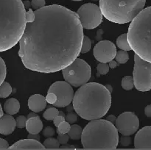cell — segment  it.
<instances>
[{"label":"cell","mask_w":151,"mask_h":150,"mask_svg":"<svg viewBox=\"0 0 151 150\" xmlns=\"http://www.w3.org/2000/svg\"><path fill=\"white\" fill-rule=\"evenodd\" d=\"M27 22L19 41L24 66L41 73H54L72 63L81 53L83 28L78 15L63 6H44Z\"/></svg>","instance_id":"cell-1"},{"label":"cell","mask_w":151,"mask_h":150,"mask_svg":"<svg viewBox=\"0 0 151 150\" xmlns=\"http://www.w3.org/2000/svg\"><path fill=\"white\" fill-rule=\"evenodd\" d=\"M74 110L86 120L99 119L106 116L111 104V92L97 82H88L81 86L74 94Z\"/></svg>","instance_id":"cell-2"},{"label":"cell","mask_w":151,"mask_h":150,"mask_svg":"<svg viewBox=\"0 0 151 150\" xmlns=\"http://www.w3.org/2000/svg\"><path fill=\"white\" fill-rule=\"evenodd\" d=\"M26 24V10L22 0H0V52L19 42Z\"/></svg>","instance_id":"cell-3"},{"label":"cell","mask_w":151,"mask_h":150,"mask_svg":"<svg viewBox=\"0 0 151 150\" xmlns=\"http://www.w3.org/2000/svg\"><path fill=\"white\" fill-rule=\"evenodd\" d=\"M81 139L84 149H114L119 143V135L113 123L104 119H94L83 129Z\"/></svg>","instance_id":"cell-4"},{"label":"cell","mask_w":151,"mask_h":150,"mask_svg":"<svg viewBox=\"0 0 151 150\" xmlns=\"http://www.w3.org/2000/svg\"><path fill=\"white\" fill-rule=\"evenodd\" d=\"M128 40L136 54L151 63V6L143 9L131 21Z\"/></svg>","instance_id":"cell-5"},{"label":"cell","mask_w":151,"mask_h":150,"mask_svg":"<svg viewBox=\"0 0 151 150\" xmlns=\"http://www.w3.org/2000/svg\"><path fill=\"white\" fill-rule=\"evenodd\" d=\"M146 0H100L103 16L116 24L131 22L144 9Z\"/></svg>","instance_id":"cell-6"},{"label":"cell","mask_w":151,"mask_h":150,"mask_svg":"<svg viewBox=\"0 0 151 150\" xmlns=\"http://www.w3.org/2000/svg\"><path fill=\"white\" fill-rule=\"evenodd\" d=\"M61 71L66 82L74 87H81L87 83L91 76V69L89 65L78 57Z\"/></svg>","instance_id":"cell-7"},{"label":"cell","mask_w":151,"mask_h":150,"mask_svg":"<svg viewBox=\"0 0 151 150\" xmlns=\"http://www.w3.org/2000/svg\"><path fill=\"white\" fill-rule=\"evenodd\" d=\"M134 82L139 91L146 92L151 90V63L134 55Z\"/></svg>","instance_id":"cell-8"},{"label":"cell","mask_w":151,"mask_h":150,"mask_svg":"<svg viewBox=\"0 0 151 150\" xmlns=\"http://www.w3.org/2000/svg\"><path fill=\"white\" fill-rule=\"evenodd\" d=\"M78 15L83 28L92 29L97 27L103 21V13L100 7L92 3L84 4L78 9Z\"/></svg>","instance_id":"cell-9"},{"label":"cell","mask_w":151,"mask_h":150,"mask_svg":"<svg viewBox=\"0 0 151 150\" xmlns=\"http://www.w3.org/2000/svg\"><path fill=\"white\" fill-rule=\"evenodd\" d=\"M48 92L54 93L57 97V101L53 104L55 107H66L73 100L74 91L70 84L67 82L58 81L54 82L49 88Z\"/></svg>","instance_id":"cell-10"},{"label":"cell","mask_w":151,"mask_h":150,"mask_svg":"<svg viewBox=\"0 0 151 150\" xmlns=\"http://www.w3.org/2000/svg\"><path fill=\"white\" fill-rule=\"evenodd\" d=\"M115 125L119 133L130 136L138 130L139 120L133 112H125L118 116Z\"/></svg>","instance_id":"cell-11"},{"label":"cell","mask_w":151,"mask_h":150,"mask_svg":"<svg viewBox=\"0 0 151 150\" xmlns=\"http://www.w3.org/2000/svg\"><path fill=\"white\" fill-rule=\"evenodd\" d=\"M116 54V46L109 41H100L94 48V57L100 63H109L115 58Z\"/></svg>","instance_id":"cell-12"},{"label":"cell","mask_w":151,"mask_h":150,"mask_svg":"<svg viewBox=\"0 0 151 150\" xmlns=\"http://www.w3.org/2000/svg\"><path fill=\"white\" fill-rule=\"evenodd\" d=\"M136 149H151V126H147L140 129L134 139Z\"/></svg>","instance_id":"cell-13"},{"label":"cell","mask_w":151,"mask_h":150,"mask_svg":"<svg viewBox=\"0 0 151 150\" xmlns=\"http://www.w3.org/2000/svg\"><path fill=\"white\" fill-rule=\"evenodd\" d=\"M9 149H44L45 146L35 139H23L9 146Z\"/></svg>","instance_id":"cell-14"},{"label":"cell","mask_w":151,"mask_h":150,"mask_svg":"<svg viewBox=\"0 0 151 150\" xmlns=\"http://www.w3.org/2000/svg\"><path fill=\"white\" fill-rule=\"evenodd\" d=\"M16 126V119L10 114L4 115L0 118V134L10 135Z\"/></svg>","instance_id":"cell-15"},{"label":"cell","mask_w":151,"mask_h":150,"mask_svg":"<svg viewBox=\"0 0 151 150\" xmlns=\"http://www.w3.org/2000/svg\"><path fill=\"white\" fill-rule=\"evenodd\" d=\"M47 103V100L44 96L41 94H34L28 99V107L32 112L39 113L45 108Z\"/></svg>","instance_id":"cell-16"},{"label":"cell","mask_w":151,"mask_h":150,"mask_svg":"<svg viewBox=\"0 0 151 150\" xmlns=\"http://www.w3.org/2000/svg\"><path fill=\"white\" fill-rule=\"evenodd\" d=\"M25 127L29 133L38 134L43 129V123L39 116L31 117L27 119Z\"/></svg>","instance_id":"cell-17"},{"label":"cell","mask_w":151,"mask_h":150,"mask_svg":"<svg viewBox=\"0 0 151 150\" xmlns=\"http://www.w3.org/2000/svg\"><path fill=\"white\" fill-rule=\"evenodd\" d=\"M19 109H20L19 101L15 98L9 99L4 104V110L7 114H16L19 111Z\"/></svg>","instance_id":"cell-18"},{"label":"cell","mask_w":151,"mask_h":150,"mask_svg":"<svg viewBox=\"0 0 151 150\" xmlns=\"http://www.w3.org/2000/svg\"><path fill=\"white\" fill-rule=\"evenodd\" d=\"M116 45L122 50H125V51L132 50L129 43H128V33L122 34V35L118 37L117 39H116Z\"/></svg>","instance_id":"cell-19"},{"label":"cell","mask_w":151,"mask_h":150,"mask_svg":"<svg viewBox=\"0 0 151 150\" xmlns=\"http://www.w3.org/2000/svg\"><path fill=\"white\" fill-rule=\"evenodd\" d=\"M83 129L80 126L76 124L72 125L70 126L69 132H68V135H69V138L72 140H79L81 138V135H82Z\"/></svg>","instance_id":"cell-20"},{"label":"cell","mask_w":151,"mask_h":150,"mask_svg":"<svg viewBox=\"0 0 151 150\" xmlns=\"http://www.w3.org/2000/svg\"><path fill=\"white\" fill-rule=\"evenodd\" d=\"M12 92L11 85L7 82H3L0 85V98H7Z\"/></svg>","instance_id":"cell-21"},{"label":"cell","mask_w":151,"mask_h":150,"mask_svg":"<svg viewBox=\"0 0 151 150\" xmlns=\"http://www.w3.org/2000/svg\"><path fill=\"white\" fill-rule=\"evenodd\" d=\"M121 85L123 89L126 90V91H130L132 89L134 86V78L132 76H126L125 77L122 78V82H121Z\"/></svg>","instance_id":"cell-22"},{"label":"cell","mask_w":151,"mask_h":150,"mask_svg":"<svg viewBox=\"0 0 151 150\" xmlns=\"http://www.w3.org/2000/svg\"><path fill=\"white\" fill-rule=\"evenodd\" d=\"M115 59H116L117 63L123 64V63H125L128 62V59H129V56H128V54L127 53L126 51L121 49L120 51H118L116 52V56H115Z\"/></svg>","instance_id":"cell-23"},{"label":"cell","mask_w":151,"mask_h":150,"mask_svg":"<svg viewBox=\"0 0 151 150\" xmlns=\"http://www.w3.org/2000/svg\"><path fill=\"white\" fill-rule=\"evenodd\" d=\"M58 113L59 111L58 110L57 108H55V107H49L44 112L43 116L47 120H53L58 115Z\"/></svg>","instance_id":"cell-24"},{"label":"cell","mask_w":151,"mask_h":150,"mask_svg":"<svg viewBox=\"0 0 151 150\" xmlns=\"http://www.w3.org/2000/svg\"><path fill=\"white\" fill-rule=\"evenodd\" d=\"M43 145L45 146L47 149H58L59 148V142L58 139L54 138H47V139L44 141V144Z\"/></svg>","instance_id":"cell-25"},{"label":"cell","mask_w":151,"mask_h":150,"mask_svg":"<svg viewBox=\"0 0 151 150\" xmlns=\"http://www.w3.org/2000/svg\"><path fill=\"white\" fill-rule=\"evenodd\" d=\"M91 48V41L90 38L88 36L84 35L83 39L82 46H81V52L84 54V53H87L88 51H90Z\"/></svg>","instance_id":"cell-26"},{"label":"cell","mask_w":151,"mask_h":150,"mask_svg":"<svg viewBox=\"0 0 151 150\" xmlns=\"http://www.w3.org/2000/svg\"><path fill=\"white\" fill-rule=\"evenodd\" d=\"M7 75V67L3 59L0 57V85L4 81Z\"/></svg>","instance_id":"cell-27"},{"label":"cell","mask_w":151,"mask_h":150,"mask_svg":"<svg viewBox=\"0 0 151 150\" xmlns=\"http://www.w3.org/2000/svg\"><path fill=\"white\" fill-rule=\"evenodd\" d=\"M70 124L69 122L66 121H63L57 127V132H60L62 134L68 133L69 129H70Z\"/></svg>","instance_id":"cell-28"},{"label":"cell","mask_w":151,"mask_h":150,"mask_svg":"<svg viewBox=\"0 0 151 150\" xmlns=\"http://www.w3.org/2000/svg\"><path fill=\"white\" fill-rule=\"evenodd\" d=\"M97 69L100 74L106 75L109 71V66L107 64V63H100L97 66Z\"/></svg>","instance_id":"cell-29"},{"label":"cell","mask_w":151,"mask_h":150,"mask_svg":"<svg viewBox=\"0 0 151 150\" xmlns=\"http://www.w3.org/2000/svg\"><path fill=\"white\" fill-rule=\"evenodd\" d=\"M27 118L24 116H19V117H17L16 120V126L18 128H24L26 126V123H27Z\"/></svg>","instance_id":"cell-30"},{"label":"cell","mask_w":151,"mask_h":150,"mask_svg":"<svg viewBox=\"0 0 151 150\" xmlns=\"http://www.w3.org/2000/svg\"><path fill=\"white\" fill-rule=\"evenodd\" d=\"M45 4V0H32L31 1V6L35 10H38L44 7Z\"/></svg>","instance_id":"cell-31"},{"label":"cell","mask_w":151,"mask_h":150,"mask_svg":"<svg viewBox=\"0 0 151 150\" xmlns=\"http://www.w3.org/2000/svg\"><path fill=\"white\" fill-rule=\"evenodd\" d=\"M58 133V141L59 144H64L68 143L69 140V136L67 133H65V134H62L60 132H57Z\"/></svg>","instance_id":"cell-32"},{"label":"cell","mask_w":151,"mask_h":150,"mask_svg":"<svg viewBox=\"0 0 151 150\" xmlns=\"http://www.w3.org/2000/svg\"><path fill=\"white\" fill-rule=\"evenodd\" d=\"M119 143H120L121 146H128L131 143V138L129 137V135H124V137L122 136L120 138Z\"/></svg>","instance_id":"cell-33"},{"label":"cell","mask_w":151,"mask_h":150,"mask_svg":"<svg viewBox=\"0 0 151 150\" xmlns=\"http://www.w3.org/2000/svg\"><path fill=\"white\" fill-rule=\"evenodd\" d=\"M46 100H47V102L50 103L51 104H54L57 101V97H56L55 94L54 93L48 92L47 97H46Z\"/></svg>","instance_id":"cell-34"},{"label":"cell","mask_w":151,"mask_h":150,"mask_svg":"<svg viewBox=\"0 0 151 150\" xmlns=\"http://www.w3.org/2000/svg\"><path fill=\"white\" fill-rule=\"evenodd\" d=\"M78 120V116L74 113H69L66 116V121L69 124H74Z\"/></svg>","instance_id":"cell-35"},{"label":"cell","mask_w":151,"mask_h":150,"mask_svg":"<svg viewBox=\"0 0 151 150\" xmlns=\"http://www.w3.org/2000/svg\"><path fill=\"white\" fill-rule=\"evenodd\" d=\"M55 130L53 128L50 127V126H47L45 129L43 130V135L44 136L47 137V138H50V137H52L55 135Z\"/></svg>","instance_id":"cell-36"},{"label":"cell","mask_w":151,"mask_h":150,"mask_svg":"<svg viewBox=\"0 0 151 150\" xmlns=\"http://www.w3.org/2000/svg\"><path fill=\"white\" fill-rule=\"evenodd\" d=\"M35 19V13L32 11V9L29 8L27 12H26L27 22H32Z\"/></svg>","instance_id":"cell-37"},{"label":"cell","mask_w":151,"mask_h":150,"mask_svg":"<svg viewBox=\"0 0 151 150\" xmlns=\"http://www.w3.org/2000/svg\"><path fill=\"white\" fill-rule=\"evenodd\" d=\"M63 121H66V117L63 116H60V115H58L54 119H53V121H54V124L55 125L56 127L58 126V125L61 123Z\"/></svg>","instance_id":"cell-38"},{"label":"cell","mask_w":151,"mask_h":150,"mask_svg":"<svg viewBox=\"0 0 151 150\" xmlns=\"http://www.w3.org/2000/svg\"><path fill=\"white\" fill-rule=\"evenodd\" d=\"M9 148V144L7 141L0 138V149H7Z\"/></svg>","instance_id":"cell-39"},{"label":"cell","mask_w":151,"mask_h":150,"mask_svg":"<svg viewBox=\"0 0 151 150\" xmlns=\"http://www.w3.org/2000/svg\"><path fill=\"white\" fill-rule=\"evenodd\" d=\"M145 116H147V117L151 118V104L147 105V107L145 108Z\"/></svg>","instance_id":"cell-40"},{"label":"cell","mask_w":151,"mask_h":150,"mask_svg":"<svg viewBox=\"0 0 151 150\" xmlns=\"http://www.w3.org/2000/svg\"><path fill=\"white\" fill-rule=\"evenodd\" d=\"M60 149H75V146L72 145H69V144H68L67 143H66V144H63V145L60 146Z\"/></svg>","instance_id":"cell-41"},{"label":"cell","mask_w":151,"mask_h":150,"mask_svg":"<svg viewBox=\"0 0 151 150\" xmlns=\"http://www.w3.org/2000/svg\"><path fill=\"white\" fill-rule=\"evenodd\" d=\"M28 138H31V139H35L37 141H39L40 140V136L38 134H30L29 133L28 135Z\"/></svg>","instance_id":"cell-42"},{"label":"cell","mask_w":151,"mask_h":150,"mask_svg":"<svg viewBox=\"0 0 151 150\" xmlns=\"http://www.w3.org/2000/svg\"><path fill=\"white\" fill-rule=\"evenodd\" d=\"M116 118L115 117L114 115H109V116L106 118V120L109 121H111L113 124H115V122H116Z\"/></svg>","instance_id":"cell-43"},{"label":"cell","mask_w":151,"mask_h":150,"mask_svg":"<svg viewBox=\"0 0 151 150\" xmlns=\"http://www.w3.org/2000/svg\"><path fill=\"white\" fill-rule=\"evenodd\" d=\"M109 68H111V69H115V68L117 67L118 64H117V63H116V61L112 60L109 62Z\"/></svg>","instance_id":"cell-44"},{"label":"cell","mask_w":151,"mask_h":150,"mask_svg":"<svg viewBox=\"0 0 151 150\" xmlns=\"http://www.w3.org/2000/svg\"><path fill=\"white\" fill-rule=\"evenodd\" d=\"M23 4L25 8H29V7L31 6V2L29 1H28V0H25V1H24Z\"/></svg>","instance_id":"cell-45"},{"label":"cell","mask_w":151,"mask_h":150,"mask_svg":"<svg viewBox=\"0 0 151 150\" xmlns=\"http://www.w3.org/2000/svg\"><path fill=\"white\" fill-rule=\"evenodd\" d=\"M35 116H38V115L37 114H35V112H34V113H29V115H28V119H29V118H31V117H35Z\"/></svg>","instance_id":"cell-46"},{"label":"cell","mask_w":151,"mask_h":150,"mask_svg":"<svg viewBox=\"0 0 151 150\" xmlns=\"http://www.w3.org/2000/svg\"><path fill=\"white\" fill-rule=\"evenodd\" d=\"M66 107H67V108H66V110H67V111L68 112H69V111H72V110H73L74 109V107H73V105L72 106H71V105H68V106H66Z\"/></svg>","instance_id":"cell-47"},{"label":"cell","mask_w":151,"mask_h":150,"mask_svg":"<svg viewBox=\"0 0 151 150\" xmlns=\"http://www.w3.org/2000/svg\"><path fill=\"white\" fill-rule=\"evenodd\" d=\"M106 88H107V89L109 90V91H110L111 93L112 92V87L110 85H106Z\"/></svg>","instance_id":"cell-48"},{"label":"cell","mask_w":151,"mask_h":150,"mask_svg":"<svg viewBox=\"0 0 151 150\" xmlns=\"http://www.w3.org/2000/svg\"><path fill=\"white\" fill-rule=\"evenodd\" d=\"M3 116V110H2V107H1V104H0V118Z\"/></svg>","instance_id":"cell-49"},{"label":"cell","mask_w":151,"mask_h":150,"mask_svg":"<svg viewBox=\"0 0 151 150\" xmlns=\"http://www.w3.org/2000/svg\"><path fill=\"white\" fill-rule=\"evenodd\" d=\"M58 115H60V116H65L64 113H63V112H62V111H59V113H58Z\"/></svg>","instance_id":"cell-50"},{"label":"cell","mask_w":151,"mask_h":150,"mask_svg":"<svg viewBox=\"0 0 151 150\" xmlns=\"http://www.w3.org/2000/svg\"><path fill=\"white\" fill-rule=\"evenodd\" d=\"M72 1H82V0H72Z\"/></svg>","instance_id":"cell-51"},{"label":"cell","mask_w":151,"mask_h":150,"mask_svg":"<svg viewBox=\"0 0 151 150\" xmlns=\"http://www.w3.org/2000/svg\"><path fill=\"white\" fill-rule=\"evenodd\" d=\"M93 1H97V0H93Z\"/></svg>","instance_id":"cell-52"}]
</instances>
